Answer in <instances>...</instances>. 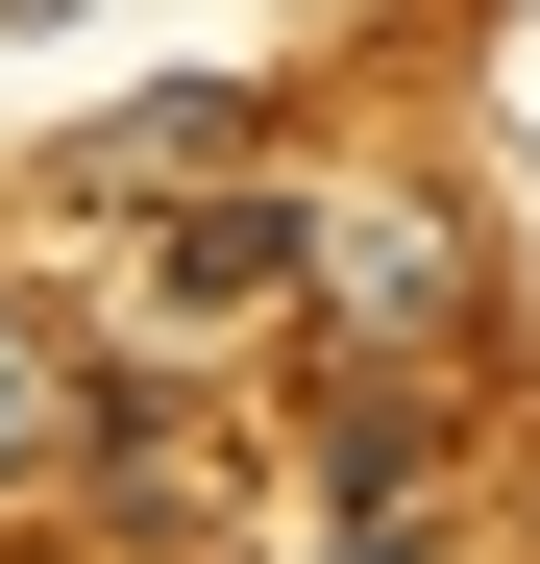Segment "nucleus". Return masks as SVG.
Wrapping results in <instances>:
<instances>
[{
    "mask_svg": "<svg viewBox=\"0 0 540 564\" xmlns=\"http://www.w3.org/2000/svg\"><path fill=\"white\" fill-rule=\"evenodd\" d=\"M320 491H344V516H418V393H344V417H320Z\"/></svg>",
    "mask_w": 540,
    "mask_h": 564,
    "instance_id": "5",
    "label": "nucleus"
},
{
    "mask_svg": "<svg viewBox=\"0 0 540 564\" xmlns=\"http://www.w3.org/2000/svg\"><path fill=\"white\" fill-rule=\"evenodd\" d=\"M74 466H99V344L50 295H0V491H74Z\"/></svg>",
    "mask_w": 540,
    "mask_h": 564,
    "instance_id": "2",
    "label": "nucleus"
},
{
    "mask_svg": "<svg viewBox=\"0 0 540 564\" xmlns=\"http://www.w3.org/2000/svg\"><path fill=\"white\" fill-rule=\"evenodd\" d=\"M295 295L344 344H467V221H418V197H320V270Z\"/></svg>",
    "mask_w": 540,
    "mask_h": 564,
    "instance_id": "1",
    "label": "nucleus"
},
{
    "mask_svg": "<svg viewBox=\"0 0 540 564\" xmlns=\"http://www.w3.org/2000/svg\"><path fill=\"white\" fill-rule=\"evenodd\" d=\"M222 148H246V74H172V99H123V123L50 148V197H172V172H222Z\"/></svg>",
    "mask_w": 540,
    "mask_h": 564,
    "instance_id": "3",
    "label": "nucleus"
},
{
    "mask_svg": "<svg viewBox=\"0 0 540 564\" xmlns=\"http://www.w3.org/2000/svg\"><path fill=\"white\" fill-rule=\"evenodd\" d=\"M295 270H320L295 197H197V221H172V295H295Z\"/></svg>",
    "mask_w": 540,
    "mask_h": 564,
    "instance_id": "4",
    "label": "nucleus"
},
{
    "mask_svg": "<svg viewBox=\"0 0 540 564\" xmlns=\"http://www.w3.org/2000/svg\"><path fill=\"white\" fill-rule=\"evenodd\" d=\"M0 25H50V0H0Z\"/></svg>",
    "mask_w": 540,
    "mask_h": 564,
    "instance_id": "7",
    "label": "nucleus"
},
{
    "mask_svg": "<svg viewBox=\"0 0 540 564\" xmlns=\"http://www.w3.org/2000/svg\"><path fill=\"white\" fill-rule=\"evenodd\" d=\"M344 564H418V516H369V540H344Z\"/></svg>",
    "mask_w": 540,
    "mask_h": 564,
    "instance_id": "6",
    "label": "nucleus"
}]
</instances>
